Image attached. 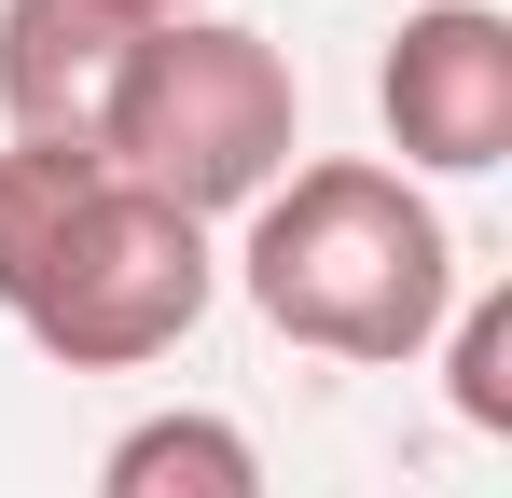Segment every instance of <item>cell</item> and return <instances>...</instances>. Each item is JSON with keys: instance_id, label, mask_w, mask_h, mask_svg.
Segmentation results:
<instances>
[{"instance_id": "8992f818", "label": "cell", "mask_w": 512, "mask_h": 498, "mask_svg": "<svg viewBox=\"0 0 512 498\" xmlns=\"http://www.w3.org/2000/svg\"><path fill=\"white\" fill-rule=\"evenodd\" d=\"M97 498H263V443L208 402H167L97 457Z\"/></svg>"}, {"instance_id": "3957f363", "label": "cell", "mask_w": 512, "mask_h": 498, "mask_svg": "<svg viewBox=\"0 0 512 498\" xmlns=\"http://www.w3.org/2000/svg\"><path fill=\"white\" fill-rule=\"evenodd\" d=\"M97 153H111V180L167 194L180 222H250L305 153V83H291V56L263 28L180 14V28H139Z\"/></svg>"}, {"instance_id": "52a82bcc", "label": "cell", "mask_w": 512, "mask_h": 498, "mask_svg": "<svg viewBox=\"0 0 512 498\" xmlns=\"http://www.w3.org/2000/svg\"><path fill=\"white\" fill-rule=\"evenodd\" d=\"M429 346H443V402H457V429L499 443V429H512V291H457V319L429 332Z\"/></svg>"}, {"instance_id": "7a4b0ae2", "label": "cell", "mask_w": 512, "mask_h": 498, "mask_svg": "<svg viewBox=\"0 0 512 498\" xmlns=\"http://www.w3.org/2000/svg\"><path fill=\"white\" fill-rule=\"evenodd\" d=\"M236 291L277 346H319V360H429V332L457 319V236L402 166L374 153H319L291 166L250 208L236 249Z\"/></svg>"}, {"instance_id": "277c9868", "label": "cell", "mask_w": 512, "mask_h": 498, "mask_svg": "<svg viewBox=\"0 0 512 498\" xmlns=\"http://www.w3.org/2000/svg\"><path fill=\"white\" fill-rule=\"evenodd\" d=\"M374 111H388V153H402L416 194L512 166V14L499 0H429V14H402V42L374 56Z\"/></svg>"}, {"instance_id": "6da1fadb", "label": "cell", "mask_w": 512, "mask_h": 498, "mask_svg": "<svg viewBox=\"0 0 512 498\" xmlns=\"http://www.w3.org/2000/svg\"><path fill=\"white\" fill-rule=\"evenodd\" d=\"M222 249L167 194L111 180V153L14 139L0 153V319L70 374H139L208 319Z\"/></svg>"}, {"instance_id": "5b68a950", "label": "cell", "mask_w": 512, "mask_h": 498, "mask_svg": "<svg viewBox=\"0 0 512 498\" xmlns=\"http://www.w3.org/2000/svg\"><path fill=\"white\" fill-rule=\"evenodd\" d=\"M125 56H139V28L97 14V0H0V125L56 139V153H97V125L125 97Z\"/></svg>"}, {"instance_id": "ba28073f", "label": "cell", "mask_w": 512, "mask_h": 498, "mask_svg": "<svg viewBox=\"0 0 512 498\" xmlns=\"http://www.w3.org/2000/svg\"><path fill=\"white\" fill-rule=\"evenodd\" d=\"M97 14H125V28H180V14H208V0H97Z\"/></svg>"}]
</instances>
